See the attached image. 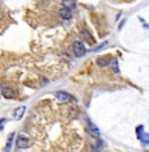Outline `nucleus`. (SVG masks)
<instances>
[{
    "instance_id": "nucleus-1",
    "label": "nucleus",
    "mask_w": 149,
    "mask_h": 152,
    "mask_svg": "<svg viewBox=\"0 0 149 152\" xmlns=\"http://www.w3.org/2000/svg\"><path fill=\"white\" fill-rule=\"evenodd\" d=\"M73 54L75 56H77V58H81V56L85 55V53H86V49H85V45L84 42H81V41H76L73 43Z\"/></svg>"
},
{
    "instance_id": "nucleus-2",
    "label": "nucleus",
    "mask_w": 149,
    "mask_h": 152,
    "mask_svg": "<svg viewBox=\"0 0 149 152\" xmlns=\"http://www.w3.org/2000/svg\"><path fill=\"white\" fill-rule=\"evenodd\" d=\"M31 145L30 140L26 138H23V137H18V139L16 140V147L18 148V150H24V148H29Z\"/></svg>"
},
{
    "instance_id": "nucleus-3",
    "label": "nucleus",
    "mask_w": 149,
    "mask_h": 152,
    "mask_svg": "<svg viewBox=\"0 0 149 152\" xmlns=\"http://www.w3.org/2000/svg\"><path fill=\"white\" fill-rule=\"evenodd\" d=\"M54 96H55L58 100L63 101V102H67V101H71V100H72V96H71V94L67 93V92H62V91L55 92V93H54Z\"/></svg>"
},
{
    "instance_id": "nucleus-4",
    "label": "nucleus",
    "mask_w": 149,
    "mask_h": 152,
    "mask_svg": "<svg viewBox=\"0 0 149 152\" xmlns=\"http://www.w3.org/2000/svg\"><path fill=\"white\" fill-rule=\"evenodd\" d=\"M96 63L98 67H107V66H110V63H111V59H110L109 56H100V58H97Z\"/></svg>"
},
{
    "instance_id": "nucleus-5",
    "label": "nucleus",
    "mask_w": 149,
    "mask_h": 152,
    "mask_svg": "<svg viewBox=\"0 0 149 152\" xmlns=\"http://www.w3.org/2000/svg\"><path fill=\"white\" fill-rule=\"evenodd\" d=\"M59 16L63 18V20H71V18H72L71 9H68V8H62V9L59 11Z\"/></svg>"
},
{
    "instance_id": "nucleus-6",
    "label": "nucleus",
    "mask_w": 149,
    "mask_h": 152,
    "mask_svg": "<svg viewBox=\"0 0 149 152\" xmlns=\"http://www.w3.org/2000/svg\"><path fill=\"white\" fill-rule=\"evenodd\" d=\"M1 94L5 99H15V92L8 87H3L1 88Z\"/></svg>"
},
{
    "instance_id": "nucleus-7",
    "label": "nucleus",
    "mask_w": 149,
    "mask_h": 152,
    "mask_svg": "<svg viewBox=\"0 0 149 152\" xmlns=\"http://www.w3.org/2000/svg\"><path fill=\"white\" fill-rule=\"evenodd\" d=\"M25 110H26V107H25V106L17 107V109H16L15 112H13V117H15V119H21V117L24 115Z\"/></svg>"
},
{
    "instance_id": "nucleus-8",
    "label": "nucleus",
    "mask_w": 149,
    "mask_h": 152,
    "mask_svg": "<svg viewBox=\"0 0 149 152\" xmlns=\"http://www.w3.org/2000/svg\"><path fill=\"white\" fill-rule=\"evenodd\" d=\"M62 3H63V7L71 9V11L76 8V3L73 1V0H62Z\"/></svg>"
},
{
    "instance_id": "nucleus-9",
    "label": "nucleus",
    "mask_w": 149,
    "mask_h": 152,
    "mask_svg": "<svg viewBox=\"0 0 149 152\" xmlns=\"http://www.w3.org/2000/svg\"><path fill=\"white\" fill-rule=\"evenodd\" d=\"M13 138H15V132H12V134L8 137V140H7V144H5V150H4V152H9V151H11V147H12V142H13Z\"/></svg>"
},
{
    "instance_id": "nucleus-10",
    "label": "nucleus",
    "mask_w": 149,
    "mask_h": 152,
    "mask_svg": "<svg viewBox=\"0 0 149 152\" xmlns=\"http://www.w3.org/2000/svg\"><path fill=\"white\" fill-rule=\"evenodd\" d=\"M81 36L85 38V41H86V42L94 43V39L90 37V34H89V31H88V30H82V31H81Z\"/></svg>"
},
{
    "instance_id": "nucleus-11",
    "label": "nucleus",
    "mask_w": 149,
    "mask_h": 152,
    "mask_svg": "<svg viewBox=\"0 0 149 152\" xmlns=\"http://www.w3.org/2000/svg\"><path fill=\"white\" fill-rule=\"evenodd\" d=\"M140 142L142 144H149V134H142V137L140 138Z\"/></svg>"
},
{
    "instance_id": "nucleus-12",
    "label": "nucleus",
    "mask_w": 149,
    "mask_h": 152,
    "mask_svg": "<svg viewBox=\"0 0 149 152\" xmlns=\"http://www.w3.org/2000/svg\"><path fill=\"white\" fill-rule=\"evenodd\" d=\"M94 148H96L97 151H101V150H102V148H103V142H102V139H97V145H96Z\"/></svg>"
},
{
    "instance_id": "nucleus-13",
    "label": "nucleus",
    "mask_w": 149,
    "mask_h": 152,
    "mask_svg": "<svg viewBox=\"0 0 149 152\" xmlns=\"http://www.w3.org/2000/svg\"><path fill=\"white\" fill-rule=\"evenodd\" d=\"M113 71H114V72H119L118 63H116V62H114V64H113Z\"/></svg>"
}]
</instances>
